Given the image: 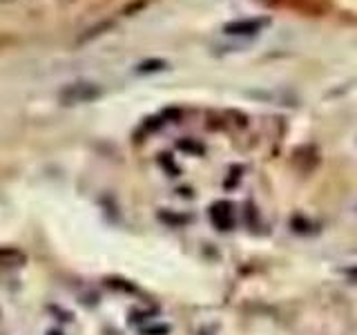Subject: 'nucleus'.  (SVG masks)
Masks as SVG:
<instances>
[{
	"label": "nucleus",
	"instance_id": "obj_1",
	"mask_svg": "<svg viewBox=\"0 0 357 335\" xmlns=\"http://www.w3.org/2000/svg\"><path fill=\"white\" fill-rule=\"evenodd\" d=\"M98 96H100V85H96L92 81H76V83L65 85L59 92V98L63 100V105L89 103V100H94Z\"/></svg>",
	"mask_w": 357,
	"mask_h": 335
},
{
	"label": "nucleus",
	"instance_id": "obj_2",
	"mask_svg": "<svg viewBox=\"0 0 357 335\" xmlns=\"http://www.w3.org/2000/svg\"><path fill=\"white\" fill-rule=\"evenodd\" d=\"M271 25V18H243V20H232V22H226L223 25V31L228 34V36H255V34H259L261 29H266Z\"/></svg>",
	"mask_w": 357,
	"mask_h": 335
},
{
	"label": "nucleus",
	"instance_id": "obj_3",
	"mask_svg": "<svg viewBox=\"0 0 357 335\" xmlns=\"http://www.w3.org/2000/svg\"><path fill=\"white\" fill-rule=\"evenodd\" d=\"M210 219L212 223H215L217 230H230L232 228V206L228 204V201H217L215 206L210 208Z\"/></svg>",
	"mask_w": 357,
	"mask_h": 335
},
{
	"label": "nucleus",
	"instance_id": "obj_4",
	"mask_svg": "<svg viewBox=\"0 0 357 335\" xmlns=\"http://www.w3.org/2000/svg\"><path fill=\"white\" fill-rule=\"evenodd\" d=\"M25 253L18 248H0V266H20L25 264Z\"/></svg>",
	"mask_w": 357,
	"mask_h": 335
},
{
	"label": "nucleus",
	"instance_id": "obj_5",
	"mask_svg": "<svg viewBox=\"0 0 357 335\" xmlns=\"http://www.w3.org/2000/svg\"><path fill=\"white\" fill-rule=\"evenodd\" d=\"M165 67H167V63H165L163 59H152V61H143V63L139 65V72H141V74L161 72V70H165Z\"/></svg>",
	"mask_w": 357,
	"mask_h": 335
},
{
	"label": "nucleus",
	"instance_id": "obj_6",
	"mask_svg": "<svg viewBox=\"0 0 357 335\" xmlns=\"http://www.w3.org/2000/svg\"><path fill=\"white\" fill-rule=\"evenodd\" d=\"M178 148H183V150H195L197 154L204 152V145H195V143H188V141H181V143H178Z\"/></svg>",
	"mask_w": 357,
	"mask_h": 335
},
{
	"label": "nucleus",
	"instance_id": "obj_7",
	"mask_svg": "<svg viewBox=\"0 0 357 335\" xmlns=\"http://www.w3.org/2000/svg\"><path fill=\"white\" fill-rule=\"evenodd\" d=\"M47 335H63V333H61V331H56V329H54V331H47Z\"/></svg>",
	"mask_w": 357,
	"mask_h": 335
}]
</instances>
